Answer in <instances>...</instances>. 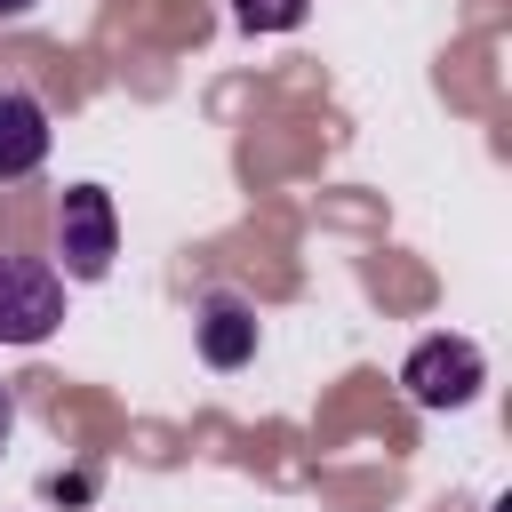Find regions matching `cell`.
I'll use <instances>...</instances> for the list:
<instances>
[{
    "mask_svg": "<svg viewBox=\"0 0 512 512\" xmlns=\"http://www.w3.org/2000/svg\"><path fill=\"white\" fill-rule=\"evenodd\" d=\"M480 344L472 336H424L416 352H408V368H400V384H408V400L416 408H464L472 392H480Z\"/></svg>",
    "mask_w": 512,
    "mask_h": 512,
    "instance_id": "obj_3",
    "label": "cell"
},
{
    "mask_svg": "<svg viewBox=\"0 0 512 512\" xmlns=\"http://www.w3.org/2000/svg\"><path fill=\"white\" fill-rule=\"evenodd\" d=\"M24 8H32V0H0V24H8V16H24Z\"/></svg>",
    "mask_w": 512,
    "mask_h": 512,
    "instance_id": "obj_8",
    "label": "cell"
},
{
    "mask_svg": "<svg viewBox=\"0 0 512 512\" xmlns=\"http://www.w3.org/2000/svg\"><path fill=\"white\" fill-rule=\"evenodd\" d=\"M8 432H16V400H8V384H0V448H8Z\"/></svg>",
    "mask_w": 512,
    "mask_h": 512,
    "instance_id": "obj_7",
    "label": "cell"
},
{
    "mask_svg": "<svg viewBox=\"0 0 512 512\" xmlns=\"http://www.w3.org/2000/svg\"><path fill=\"white\" fill-rule=\"evenodd\" d=\"M232 16L248 32H296L304 24V0H232Z\"/></svg>",
    "mask_w": 512,
    "mask_h": 512,
    "instance_id": "obj_6",
    "label": "cell"
},
{
    "mask_svg": "<svg viewBox=\"0 0 512 512\" xmlns=\"http://www.w3.org/2000/svg\"><path fill=\"white\" fill-rule=\"evenodd\" d=\"M48 160V104L24 88H0V184L32 176Z\"/></svg>",
    "mask_w": 512,
    "mask_h": 512,
    "instance_id": "obj_4",
    "label": "cell"
},
{
    "mask_svg": "<svg viewBox=\"0 0 512 512\" xmlns=\"http://www.w3.org/2000/svg\"><path fill=\"white\" fill-rule=\"evenodd\" d=\"M256 352V312L240 296H208L200 304V360L208 368H240Z\"/></svg>",
    "mask_w": 512,
    "mask_h": 512,
    "instance_id": "obj_5",
    "label": "cell"
},
{
    "mask_svg": "<svg viewBox=\"0 0 512 512\" xmlns=\"http://www.w3.org/2000/svg\"><path fill=\"white\" fill-rule=\"evenodd\" d=\"M120 256V216L104 184H72L56 200V272L64 280H104Z\"/></svg>",
    "mask_w": 512,
    "mask_h": 512,
    "instance_id": "obj_1",
    "label": "cell"
},
{
    "mask_svg": "<svg viewBox=\"0 0 512 512\" xmlns=\"http://www.w3.org/2000/svg\"><path fill=\"white\" fill-rule=\"evenodd\" d=\"M64 320V272L48 256H0V344H48Z\"/></svg>",
    "mask_w": 512,
    "mask_h": 512,
    "instance_id": "obj_2",
    "label": "cell"
}]
</instances>
